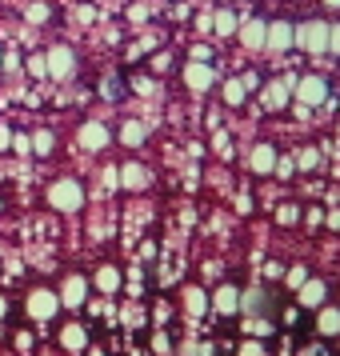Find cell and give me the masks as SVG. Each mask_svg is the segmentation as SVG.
Returning <instances> with one entry per match:
<instances>
[{
    "mask_svg": "<svg viewBox=\"0 0 340 356\" xmlns=\"http://www.w3.org/2000/svg\"><path fill=\"white\" fill-rule=\"evenodd\" d=\"M305 356H328V353H324L321 344H312V348H305Z\"/></svg>",
    "mask_w": 340,
    "mask_h": 356,
    "instance_id": "cell-36",
    "label": "cell"
},
{
    "mask_svg": "<svg viewBox=\"0 0 340 356\" xmlns=\"http://www.w3.org/2000/svg\"><path fill=\"white\" fill-rule=\"evenodd\" d=\"M212 81H216V72H212V68L204 65V60H196V65L184 68V84H188L193 92H209Z\"/></svg>",
    "mask_w": 340,
    "mask_h": 356,
    "instance_id": "cell-6",
    "label": "cell"
},
{
    "mask_svg": "<svg viewBox=\"0 0 340 356\" xmlns=\"http://www.w3.org/2000/svg\"><path fill=\"white\" fill-rule=\"evenodd\" d=\"M296 168H305V172H312V168H321V152H316V148H305V152L296 156Z\"/></svg>",
    "mask_w": 340,
    "mask_h": 356,
    "instance_id": "cell-21",
    "label": "cell"
},
{
    "mask_svg": "<svg viewBox=\"0 0 340 356\" xmlns=\"http://www.w3.org/2000/svg\"><path fill=\"white\" fill-rule=\"evenodd\" d=\"M321 332L324 337H337L340 332V308H324L321 312Z\"/></svg>",
    "mask_w": 340,
    "mask_h": 356,
    "instance_id": "cell-19",
    "label": "cell"
},
{
    "mask_svg": "<svg viewBox=\"0 0 340 356\" xmlns=\"http://www.w3.org/2000/svg\"><path fill=\"white\" fill-rule=\"evenodd\" d=\"M241 356H268V353H264V344H257V340H248V344L241 348Z\"/></svg>",
    "mask_w": 340,
    "mask_h": 356,
    "instance_id": "cell-31",
    "label": "cell"
},
{
    "mask_svg": "<svg viewBox=\"0 0 340 356\" xmlns=\"http://www.w3.org/2000/svg\"><path fill=\"white\" fill-rule=\"evenodd\" d=\"M276 172H280V177H292V172H296V161H292V156H276Z\"/></svg>",
    "mask_w": 340,
    "mask_h": 356,
    "instance_id": "cell-27",
    "label": "cell"
},
{
    "mask_svg": "<svg viewBox=\"0 0 340 356\" xmlns=\"http://www.w3.org/2000/svg\"><path fill=\"white\" fill-rule=\"evenodd\" d=\"M56 312H60V296H56V292H49V289L29 292V316H33V321L49 324Z\"/></svg>",
    "mask_w": 340,
    "mask_h": 356,
    "instance_id": "cell-3",
    "label": "cell"
},
{
    "mask_svg": "<svg viewBox=\"0 0 340 356\" xmlns=\"http://www.w3.org/2000/svg\"><path fill=\"white\" fill-rule=\"evenodd\" d=\"M241 308V292L232 289V284H220L216 292V312H236Z\"/></svg>",
    "mask_w": 340,
    "mask_h": 356,
    "instance_id": "cell-16",
    "label": "cell"
},
{
    "mask_svg": "<svg viewBox=\"0 0 340 356\" xmlns=\"http://www.w3.org/2000/svg\"><path fill=\"white\" fill-rule=\"evenodd\" d=\"M289 97H292V81H289V76H280V81H273L268 88H264V104H268V108L289 104Z\"/></svg>",
    "mask_w": 340,
    "mask_h": 356,
    "instance_id": "cell-9",
    "label": "cell"
},
{
    "mask_svg": "<svg viewBox=\"0 0 340 356\" xmlns=\"http://www.w3.org/2000/svg\"><path fill=\"white\" fill-rule=\"evenodd\" d=\"M29 72L33 76H49V60L44 56H29Z\"/></svg>",
    "mask_w": 340,
    "mask_h": 356,
    "instance_id": "cell-25",
    "label": "cell"
},
{
    "mask_svg": "<svg viewBox=\"0 0 340 356\" xmlns=\"http://www.w3.org/2000/svg\"><path fill=\"white\" fill-rule=\"evenodd\" d=\"M324 97H328V84H324L321 76H305V81H296V100H300V104L316 108V104H324Z\"/></svg>",
    "mask_w": 340,
    "mask_h": 356,
    "instance_id": "cell-4",
    "label": "cell"
},
{
    "mask_svg": "<svg viewBox=\"0 0 340 356\" xmlns=\"http://www.w3.org/2000/svg\"><path fill=\"white\" fill-rule=\"evenodd\" d=\"M308 225L321 228V225H324V212H321V209H312V212H308Z\"/></svg>",
    "mask_w": 340,
    "mask_h": 356,
    "instance_id": "cell-35",
    "label": "cell"
},
{
    "mask_svg": "<svg viewBox=\"0 0 340 356\" xmlns=\"http://www.w3.org/2000/svg\"><path fill=\"white\" fill-rule=\"evenodd\" d=\"M324 4H328V8H340V0H324Z\"/></svg>",
    "mask_w": 340,
    "mask_h": 356,
    "instance_id": "cell-38",
    "label": "cell"
},
{
    "mask_svg": "<svg viewBox=\"0 0 340 356\" xmlns=\"http://www.w3.org/2000/svg\"><path fill=\"white\" fill-rule=\"evenodd\" d=\"M145 136H148V132H145L140 120H124V124H120V140H124V145L136 148V145H145Z\"/></svg>",
    "mask_w": 340,
    "mask_h": 356,
    "instance_id": "cell-17",
    "label": "cell"
},
{
    "mask_svg": "<svg viewBox=\"0 0 340 356\" xmlns=\"http://www.w3.org/2000/svg\"><path fill=\"white\" fill-rule=\"evenodd\" d=\"M305 280H308V273H305V268H292V273H289V284H292V289H300Z\"/></svg>",
    "mask_w": 340,
    "mask_h": 356,
    "instance_id": "cell-32",
    "label": "cell"
},
{
    "mask_svg": "<svg viewBox=\"0 0 340 356\" xmlns=\"http://www.w3.org/2000/svg\"><path fill=\"white\" fill-rule=\"evenodd\" d=\"M44 60H49V72L52 76H60V81L72 76V68H76V56H72V49H65V44H56Z\"/></svg>",
    "mask_w": 340,
    "mask_h": 356,
    "instance_id": "cell-5",
    "label": "cell"
},
{
    "mask_svg": "<svg viewBox=\"0 0 340 356\" xmlns=\"http://www.w3.org/2000/svg\"><path fill=\"white\" fill-rule=\"evenodd\" d=\"M97 289L100 292H116L120 289V273H116V268H100L97 273Z\"/></svg>",
    "mask_w": 340,
    "mask_h": 356,
    "instance_id": "cell-20",
    "label": "cell"
},
{
    "mask_svg": "<svg viewBox=\"0 0 340 356\" xmlns=\"http://www.w3.org/2000/svg\"><path fill=\"white\" fill-rule=\"evenodd\" d=\"M273 168H276V148L257 145L252 148V172H273Z\"/></svg>",
    "mask_w": 340,
    "mask_h": 356,
    "instance_id": "cell-11",
    "label": "cell"
},
{
    "mask_svg": "<svg viewBox=\"0 0 340 356\" xmlns=\"http://www.w3.org/2000/svg\"><path fill=\"white\" fill-rule=\"evenodd\" d=\"M13 148H17V152H29V148H33V140L20 132V136H13Z\"/></svg>",
    "mask_w": 340,
    "mask_h": 356,
    "instance_id": "cell-33",
    "label": "cell"
},
{
    "mask_svg": "<svg viewBox=\"0 0 340 356\" xmlns=\"http://www.w3.org/2000/svg\"><path fill=\"white\" fill-rule=\"evenodd\" d=\"M264 49H276V52L292 49V24H289V20L268 24V33H264Z\"/></svg>",
    "mask_w": 340,
    "mask_h": 356,
    "instance_id": "cell-7",
    "label": "cell"
},
{
    "mask_svg": "<svg viewBox=\"0 0 340 356\" xmlns=\"http://www.w3.org/2000/svg\"><path fill=\"white\" fill-rule=\"evenodd\" d=\"M212 24H216V33H220V36L236 33V17H232V13H216V20H212Z\"/></svg>",
    "mask_w": 340,
    "mask_h": 356,
    "instance_id": "cell-22",
    "label": "cell"
},
{
    "mask_svg": "<svg viewBox=\"0 0 340 356\" xmlns=\"http://www.w3.org/2000/svg\"><path fill=\"white\" fill-rule=\"evenodd\" d=\"M13 145V129H8V124H0V148H8Z\"/></svg>",
    "mask_w": 340,
    "mask_h": 356,
    "instance_id": "cell-34",
    "label": "cell"
},
{
    "mask_svg": "<svg viewBox=\"0 0 340 356\" xmlns=\"http://www.w3.org/2000/svg\"><path fill=\"white\" fill-rule=\"evenodd\" d=\"M264 33H268V24H264V20H248L241 40L248 44V49H264Z\"/></svg>",
    "mask_w": 340,
    "mask_h": 356,
    "instance_id": "cell-13",
    "label": "cell"
},
{
    "mask_svg": "<svg viewBox=\"0 0 340 356\" xmlns=\"http://www.w3.org/2000/svg\"><path fill=\"white\" fill-rule=\"evenodd\" d=\"M296 216H300L296 209H276V220H280V225H296Z\"/></svg>",
    "mask_w": 340,
    "mask_h": 356,
    "instance_id": "cell-30",
    "label": "cell"
},
{
    "mask_svg": "<svg viewBox=\"0 0 340 356\" xmlns=\"http://www.w3.org/2000/svg\"><path fill=\"white\" fill-rule=\"evenodd\" d=\"M60 344H65V348H84V344H88V332H84L81 324H68L65 332H60Z\"/></svg>",
    "mask_w": 340,
    "mask_h": 356,
    "instance_id": "cell-18",
    "label": "cell"
},
{
    "mask_svg": "<svg viewBox=\"0 0 340 356\" xmlns=\"http://www.w3.org/2000/svg\"><path fill=\"white\" fill-rule=\"evenodd\" d=\"M292 44L305 49V52H328V24H324V20L292 24Z\"/></svg>",
    "mask_w": 340,
    "mask_h": 356,
    "instance_id": "cell-1",
    "label": "cell"
},
{
    "mask_svg": "<svg viewBox=\"0 0 340 356\" xmlns=\"http://www.w3.org/2000/svg\"><path fill=\"white\" fill-rule=\"evenodd\" d=\"M244 328H248V337H252V332H257V337H268V332H273V324L264 321V316H257V321H248Z\"/></svg>",
    "mask_w": 340,
    "mask_h": 356,
    "instance_id": "cell-24",
    "label": "cell"
},
{
    "mask_svg": "<svg viewBox=\"0 0 340 356\" xmlns=\"http://www.w3.org/2000/svg\"><path fill=\"white\" fill-rule=\"evenodd\" d=\"M120 184H124V188H145L148 172L140 168V164H124V168H120Z\"/></svg>",
    "mask_w": 340,
    "mask_h": 356,
    "instance_id": "cell-14",
    "label": "cell"
},
{
    "mask_svg": "<svg viewBox=\"0 0 340 356\" xmlns=\"http://www.w3.org/2000/svg\"><path fill=\"white\" fill-rule=\"evenodd\" d=\"M33 148H36V152H52V132H36Z\"/></svg>",
    "mask_w": 340,
    "mask_h": 356,
    "instance_id": "cell-26",
    "label": "cell"
},
{
    "mask_svg": "<svg viewBox=\"0 0 340 356\" xmlns=\"http://www.w3.org/2000/svg\"><path fill=\"white\" fill-rule=\"evenodd\" d=\"M328 225H332V228H340V212H332V216H328Z\"/></svg>",
    "mask_w": 340,
    "mask_h": 356,
    "instance_id": "cell-37",
    "label": "cell"
},
{
    "mask_svg": "<svg viewBox=\"0 0 340 356\" xmlns=\"http://www.w3.org/2000/svg\"><path fill=\"white\" fill-rule=\"evenodd\" d=\"M225 100H228V104H244V84L241 81H228L225 84Z\"/></svg>",
    "mask_w": 340,
    "mask_h": 356,
    "instance_id": "cell-23",
    "label": "cell"
},
{
    "mask_svg": "<svg viewBox=\"0 0 340 356\" xmlns=\"http://www.w3.org/2000/svg\"><path fill=\"white\" fill-rule=\"evenodd\" d=\"M81 145L92 148V152H100V148L108 145V132H104V124H97V120H88L81 129Z\"/></svg>",
    "mask_w": 340,
    "mask_h": 356,
    "instance_id": "cell-10",
    "label": "cell"
},
{
    "mask_svg": "<svg viewBox=\"0 0 340 356\" xmlns=\"http://www.w3.org/2000/svg\"><path fill=\"white\" fill-rule=\"evenodd\" d=\"M184 308H188V316H204V312H209V296H204V289H188L184 292Z\"/></svg>",
    "mask_w": 340,
    "mask_h": 356,
    "instance_id": "cell-15",
    "label": "cell"
},
{
    "mask_svg": "<svg viewBox=\"0 0 340 356\" xmlns=\"http://www.w3.org/2000/svg\"><path fill=\"white\" fill-rule=\"evenodd\" d=\"M84 292H88V280H84V276H68L65 292H56V296H60V305H65V308H81L84 305Z\"/></svg>",
    "mask_w": 340,
    "mask_h": 356,
    "instance_id": "cell-8",
    "label": "cell"
},
{
    "mask_svg": "<svg viewBox=\"0 0 340 356\" xmlns=\"http://www.w3.org/2000/svg\"><path fill=\"white\" fill-rule=\"evenodd\" d=\"M29 20H33V24H44V20H49V8H44V4H33V8H29Z\"/></svg>",
    "mask_w": 340,
    "mask_h": 356,
    "instance_id": "cell-29",
    "label": "cell"
},
{
    "mask_svg": "<svg viewBox=\"0 0 340 356\" xmlns=\"http://www.w3.org/2000/svg\"><path fill=\"white\" fill-rule=\"evenodd\" d=\"M0 316H4V300H0Z\"/></svg>",
    "mask_w": 340,
    "mask_h": 356,
    "instance_id": "cell-39",
    "label": "cell"
},
{
    "mask_svg": "<svg viewBox=\"0 0 340 356\" xmlns=\"http://www.w3.org/2000/svg\"><path fill=\"white\" fill-rule=\"evenodd\" d=\"M328 52L340 56V24H328Z\"/></svg>",
    "mask_w": 340,
    "mask_h": 356,
    "instance_id": "cell-28",
    "label": "cell"
},
{
    "mask_svg": "<svg viewBox=\"0 0 340 356\" xmlns=\"http://www.w3.org/2000/svg\"><path fill=\"white\" fill-rule=\"evenodd\" d=\"M49 204L52 209H60V212H76L84 204L81 184H76V180H56V184L49 188Z\"/></svg>",
    "mask_w": 340,
    "mask_h": 356,
    "instance_id": "cell-2",
    "label": "cell"
},
{
    "mask_svg": "<svg viewBox=\"0 0 340 356\" xmlns=\"http://www.w3.org/2000/svg\"><path fill=\"white\" fill-rule=\"evenodd\" d=\"M324 280H305V284H300V305L305 308H316V305H324Z\"/></svg>",
    "mask_w": 340,
    "mask_h": 356,
    "instance_id": "cell-12",
    "label": "cell"
}]
</instances>
